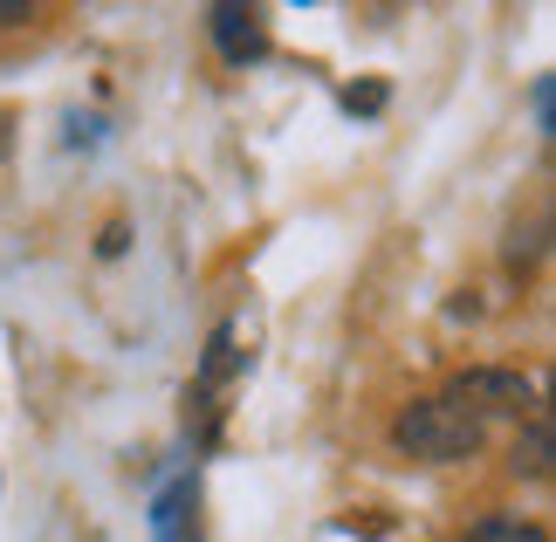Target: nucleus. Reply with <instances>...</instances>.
<instances>
[{
  "instance_id": "6e6552de",
  "label": "nucleus",
  "mask_w": 556,
  "mask_h": 542,
  "mask_svg": "<svg viewBox=\"0 0 556 542\" xmlns=\"http://www.w3.org/2000/svg\"><path fill=\"white\" fill-rule=\"evenodd\" d=\"M529 111H536V131L549 138V131H556V83H549V76L529 83Z\"/></svg>"
},
{
  "instance_id": "f03ea898",
  "label": "nucleus",
  "mask_w": 556,
  "mask_h": 542,
  "mask_svg": "<svg viewBox=\"0 0 556 542\" xmlns=\"http://www.w3.org/2000/svg\"><path fill=\"white\" fill-rule=\"evenodd\" d=\"M536 378L522 371H502V364H475V371L454 378V392H446V405H460L467 419H481V412H508V419H522L529 405H536Z\"/></svg>"
},
{
  "instance_id": "1a4fd4ad",
  "label": "nucleus",
  "mask_w": 556,
  "mask_h": 542,
  "mask_svg": "<svg viewBox=\"0 0 556 542\" xmlns=\"http://www.w3.org/2000/svg\"><path fill=\"white\" fill-rule=\"evenodd\" d=\"M344 111H384V83H365V90H344Z\"/></svg>"
},
{
  "instance_id": "f257e3e1",
  "label": "nucleus",
  "mask_w": 556,
  "mask_h": 542,
  "mask_svg": "<svg viewBox=\"0 0 556 542\" xmlns=\"http://www.w3.org/2000/svg\"><path fill=\"white\" fill-rule=\"evenodd\" d=\"M392 446L426 461V467H460V461L481 453V419H467V412L446 405V399H413L392 419Z\"/></svg>"
},
{
  "instance_id": "20e7f679",
  "label": "nucleus",
  "mask_w": 556,
  "mask_h": 542,
  "mask_svg": "<svg viewBox=\"0 0 556 542\" xmlns=\"http://www.w3.org/2000/svg\"><path fill=\"white\" fill-rule=\"evenodd\" d=\"M192 508H200V488H192V474L165 481V488L152 494V542H200V529H192Z\"/></svg>"
},
{
  "instance_id": "0eeeda50",
  "label": "nucleus",
  "mask_w": 556,
  "mask_h": 542,
  "mask_svg": "<svg viewBox=\"0 0 556 542\" xmlns=\"http://www.w3.org/2000/svg\"><path fill=\"white\" fill-rule=\"evenodd\" d=\"M233 364H241V351H233V323H220V330L206 337V364H200V392H213L220 378H233Z\"/></svg>"
},
{
  "instance_id": "7ed1b4c3",
  "label": "nucleus",
  "mask_w": 556,
  "mask_h": 542,
  "mask_svg": "<svg viewBox=\"0 0 556 542\" xmlns=\"http://www.w3.org/2000/svg\"><path fill=\"white\" fill-rule=\"evenodd\" d=\"M206 35H213V49H220L233 70H248V62L268 55V21L254 14V8H233V0L206 14Z\"/></svg>"
},
{
  "instance_id": "f8f14e48",
  "label": "nucleus",
  "mask_w": 556,
  "mask_h": 542,
  "mask_svg": "<svg viewBox=\"0 0 556 542\" xmlns=\"http://www.w3.org/2000/svg\"><path fill=\"white\" fill-rule=\"evenodd\" d=\"M8 144H14V138H8V117H0V159H8Z\"/></svg>"
},
{
  "instance_id": "9b49d317",
  "label": "nucleus",
  "mask_w": 556,
  "mask_h": 542,
  "mask_svg": "<svg viewBox=\"0 0 556 542\" xmlns=\"http://www.w3.org/2000/svg\"><path fill=\"white\" fill-rule=\"evenodd\" d=\"M97 254H124V220H111V227H103V241H97Z\"/></svg>"
},
{
  "instance_id": "423d86ee",
  "label": "nucleus",
  "mask_w": 556,
  "mask_h": 542,
  "mask_svg": "<svg viewBox=\"0 0 556 542\" xmlns=\"http://www.w3.org/2000/svg\"><path fill=\"white\" fill-rule=\"evenodd\" d=\"M467 542H549V529L522 522V515H488V522L467 529Z\"/></svg>"
},
{
  "instance_id": "39448f33",
  "label": "nucleus",
  "mask_w": 556,
  "mask_h": 542,
  "mask_svg": "<svg viewBox=\"0 0 556 542\" xmlns=\"http://www.w3.org/2000/svg\"><path fill=\"white\" fill-rule=\"evenodd\" d=\"M549 419H543V412H536V419H529L522 426V440L516 446H508V474H516V481H549Z\"/></svg>"
},
{
  "instance_id": "9d476101",
  "label": "nucleus",
  "mask_w": 556,
  "mask_h": 542,
  "mask_svg": "<svg viewBox=\"0 0 556 542\" xmlns=\"http://www.w3.org/2000/svg\"><path fill=\"white\" fill-rule=\"evenodd\" d=\"M28 21H35L28 0H0V28H28Z\"/></svg>"
}]
</instances>
